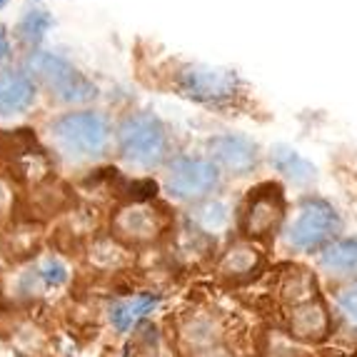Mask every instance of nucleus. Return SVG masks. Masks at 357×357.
<instances>
[{"instance_id":"22","label":"nucleus","mask_w":357,"mask_h":357,"mask_svg":"<svg viewBox=\"0 0 357 357\" xmlns=\"http://www.w3.org/2000/svg\"><path fill=\"white\" fill-rule=\"evenodd\" d=\"M195 222L200 225V230L218 232L230 222V208L220 200H205L195 213Z\"/></svg>"},{"instance_id":"5","label":"nucleus","mask_w":357,"mask_h":357,"mask_svg":"<svg viewBox=\"0 0 357 357\" xmlns=\"http://www.w3.org/2000/svg\"><path fill=\"white\" fill-rule=\"evenodd\" d=\"M287 220V197L280 183L255 185L243 208H240V232L243 238L265 243L285 227Z\"/></svg>"},{"instance_id":"10","label":"nucleus","mask_w":357,"mask_h":357,"mask_svg":"<svg viewBox=\"0 0 357 357\" xmlns=\"http://www.w3.org/2000/svg\"><path fill=\"white\" fill-rule=\"evenodd\" d=\"M268 257H265V248L255 240H232L225 250L218 257L215 265V275L218 280L225 282L230 287L248 285V282L257 280L265 273Z\"/></svg>"},{"instance_id":"12","label":"nucleus","mask_w":357,"mask_h":357,"mask_svg":"<svg viewBox=\"0 0 357 357\" xmlns=\"http://www.w3.org/2000/svg\"><path fill=\"white\" fill-rule=\"evenodd\" d=\"M210 160L230 175H250L260 165V145L243 132H220L208 140Z\"/></svg>"},{"instance_id":"6","label":"nucleus","mask_w":357,"mask_h":357,"mask_svg":"<svg viewBox=\"0 0 357 357\" xmlns=\"http://www.w3.org/2000/svg\"><path fill=\"white\" fill-rule=\"evenodd\" d=\"M28 68L33 77H38L50 96L60 102H88L98 96V88L90 83L83 73L58 53L33 50L28 58Z\"/></svg>"},{"instance_id":"23","label":"nucleus","mask_w":357,"mask_h":357,"mask_svg":"<svg viewBox=\"0 0 357 357\" xmlns=\"http://www.w3.org/2000/svg\"><path fill=\"white\" fill-rule=\"evenodd\" d=\"M335 310L350 325H357V280L337 287V292H335Z\"/></svg>"},{"instance_id":"24","label":"nucleus","mask_w":357,"mask_h":357,"mask_svg":"<svg viewBox=\"0 0 357 357\" xmlns=\"http://www.w3.org/2000/svg\"><path fill=\"white\" fill-rule=\"evenodd\" d=\"M36 275L38 280H43L48 287H60L66 285L68 280V268L60 260H55V257H45L40 262V268L36 270Z\"/></svg>"},{"instance_id":"14","label":"nucleus","mask_w":357,"mask_h":357,"mask_svg":"<svg viewBox=\"0 0 357 357\" xmlns=\"http://www.w3.org/2000/svg\"><path fill=\"white\" fill-rule=\"evenodd\" d=\"M38 88L33 75L23 70L0 73V115H20L33 107Z\"/></svg>"},{"instance_id":"17","label":"nucleus","mask_w":357,"mask_h":357,"mask_svg":"<svg viewBox=\"0 0 357 357\" xmlns=\"http://www.w3.org/2000/svg\"><path fill=\"white\" fill-rule=\"evenodd\" d=\"M160 305V295L158 292H143V295H135L128 303H120L110 310V322L118 333H128L143 320L145 315H150L155 307Z\"/></svg>"},{"instance_id":"27","label":"nucleus","mask_w":357,"mask_h":357,"mask_svg":"<svg viewBox=\"0 0 357 357\" xmlns=\"http://www.w3.org/2000/svg\"><path fill=\"white\" fill-rule=\"evenodd\" d=\"M3 6H6V0H0V8H3Z\"/></svg>"},{"instance_id":"11","label":"nucleus","mask_w":357,"mask_h":357,"mask_svg":"<svg viewBox=\"0 0 357 357\" xmlns=\"http://www.w3.org/2000/svg\"><path fill=\"white\" fill-rule=\"evenodd\" d=\"M282 330L295 342L320 345L333 335V312L320 295V298L282 310Z\"/></svg>"},{"instance_id":"16","label":"nucleus","mask_w":357,"mask_h":357,"mask_svg":"<svg viewBox=\"0 0 357 357\" xmlns=\"http://www.w3.org/2000/svg\"><path fill=\"white\" fill-rule=\"evenodd\" d=\"M268 160L275 173H280L282 178L295 185H312L317 180V167L300 150L290 148V145L280 143L275 145V148H270Z\"/></svg>"},{"instance_id":"21","label":"nucleus","mask_w":357,"mask_h":357,"mask_svg":"<svg viewBox=\"0 0 357 357\" xmlns=\"http://www.w3.org/2000/svg\"><path fill=\"white\" fill-rule=\"evenodd\" d=\"M33 205L43 215H53L68 205V188L60 183H45L33 192Z\"/></svg>"},{"instance_id":"20","label":"nucleus","mask_w":357,"mask_h":357,"mask_svg":"<svg viewBox=\"0 0 357 357\" xmlns=\"http://www.w3.org/2000/svg\"><path fill=\"white\" fill-rule=\"evenodd\" d=\"M53 25V18H50V13L45 10H28L20 18L18 28H15V36L20 38V43L23 45H28V48H33V45H38V43L45 38V33H48V28Z\"/></svg>"},{"instance_id":"4","label":"nucleus","mask_w":357,"mask_h":357,"mask_svg":"<svg viewBox=\"0 0 357 357\" xmlns=\"http://www.w3.org/2000/svg\"><path fill=\"white\" fill-rule=\"evenodd\" d=\"M118 150L132 165L158 167L170 155V135L158 115H128L118 126Z\"/></svg>"},{"instance_id":"1","label":"nucleus","mask_w":357,"mask_h":357,"mask_svg":"<svg viewBox=\"0 0 357 357\" xmlns=\"http://www.w3.org/2000/svg\"><path fill=\"white\" fill-rule=\"evenodd\" d=\"M170 85L178 96L210 110H238L248 102V88L243 77L230 68L183 63L170 75Z\"/></svg>"},{"instance_id":"19","label":"nucleus","mask_w":357,"mask_h":357,"mask_svg":"<svg viewBox=\"0 0 357 357\" xmlns=\"http://www.w3.org/2000/svg\"><path fill=\"white\" fill-rule=\"evenodd\" d=\"M90 262L100 270L123 268V265H128L126 245L118 243V240H110V238L98 240V243H93V248H90Z\"/></svg>"},{"instance_id":"15","label":"nucleus","mask_w":357,"mask_h":357,"mask_svg":"<svg viewBox=\"0 0 357 357\" xmlns=\"http://www.w3.org/2000/svg\"><path fill=\"white\" fill-rule=\"evenodd\" d=\"M317 268L328 278L340 282L357 280V235L352 238H337L333 245L317 255Z\"/></svg>"},{"instance_id":"2","label":"nucleus","mask_w":357,"mask_h":357,"mask_svg":"<svg viewBox=\"0 0 357 357\" xmlns=\"http://www.w3.org/2000/svg\"><path fill=\"white\" fill-rule=\"evenodd\" d=\"M342 232V215L328 197L307 195L300 200L292 220L282 227V243L300 255H320Z\"/></svg>"},{"instance_id":"9","label":"nucleus","mask_w":357,"mask_h":357,"mask_svg":"<svg viewBox=\"0 0 357 357\" xmlns=\"http://www.w3.org/2000/svg\"><path fill=\"white\" fill-rule=\"evenodd\" d=\"M167 215L153 203H128L113 215V238L126 248H145L162 238Z\"/></svg>"},{"instance_id":"7","label":"nucleus","mask_w":357,"mask_h":357,"mask_svg":"<svg viewBox=\"0 0 357 357\" xmlns=\"http://www.w3.org/2000/svg\"><path fill=\"white\" fill-rule=\"evenodd\" d=\"M222 173L210 158L180 155L170 162L165 175V188L175 200L183 203H205L220 188Z\"/></svg>"},{"instance_id":"13","label":"nucleus","mask_w":357,"mask_h":357,"mask_svg":"<svg viewBox=\"0 0 357 357\" xmlns=\"http://www.w3.org/2000/svg\"><path fill=\"white\" fill-rule=\"evenodd\" d=\"M273 295L278 300V305H280V310L307 303L312 298H320L317 275L310 268H303V265H282L273 275Z\"/></svg>"},{"instance_id":"8","label":"nucleus","mask_w":357,"mask_h":357,"mask_svg":"<svg viewBox=\"0 0 357 357\" xmlns=\"http://www.w3.org/2000/svg\"><path fill=\"white\" fill-rule=\"evenodd\" d=\"M175 342L183 357H203L227 347V322L215 310H192L175 325Z\"/></svg>"},{"instance_id":"25","label":"nucleus","mask_w":357,"mask_h":357,"mask_svg":"<svg viewBox=\"0 0 357 357\" xmlns=\"http://www.w3.org/2000/svg\"><path fill=\"white\" fill-rule=\"evenodd\" d=\"M8 208H10V190H8V185L0 180V218L8 213Z\"/></svg>"},{"instance_id":"26","label":"nucleus","mask_w":357,"mask_h":357,"mask_svg":"<svg viewBox=\"0 0 357 357\" xmlns=\"http://www.w3.org/2000/svg\"><path fill=\"white\" fill-rule=\"evenodd\" d=\"M8 55H10V40H8V33L0 25V63H6Z\"/></svg>"},{"instance_id":"3","label":"nucleus","mask_w":357,"mask_h":357,"mask_svg":"<svg viewBox=\"0 0 357 357\" xmlns=\"http://www.w3.org/2000/svg\"><path fill=\"white\" fill-rule=\"evenodd\" d=\"M50 135L60 153H66L73 160L102 158L110 145V126L100 113L93 110L60 115L50 126Z\"/></svg>"},{"instance_id":"18","label":"nucleus","mask_w":357,"mask_h":357,"mask_svg":"<svg viewBox=\"0 0 357 357\" xmlns=\"http://www.w3.org/2000/svg\"><path fill=\"white\" fill-rule=\"evenodd\" d=\"M40 153L43 150L38 148L36 135L28 128H20V130H0V155L15 160L18 165Z\"/></svg>"}]
</instances>
